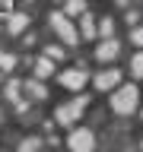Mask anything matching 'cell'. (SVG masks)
Returning <instances> with one entry per match:
<instances>
[{"mask_svg":"<svg viewBox=\"0 0 143 152\" xmlns=\"http://www.w3.org/2000/svg\"><path fill=\"white\" fill-rule=\"evenodd\" d=\"M111 108L118 114H130L133 108H137V89H133V86H121V89L114 92V98H111Z\"/></svg>","mask_w":143,"mask_h":152,"instance_id":"1","label":"cell"},{"mask_svg":"<svg viewBox=\"0 0 143 152\" xmlns=\"http://www.w3.org/2000/svg\"><path fill=\"white\" fill-rule=\"evenodd\" d=\"M67 142H70V149H73V152H92L95 136H92L89 130H83V127H80V130L70 133V140H67Z\"/></svg>","mask_w":143,"mask_h":152,"instance_id":"2","label":"cell"},{"mask_svg":"<svg viewBox=\"0 0 143 152\" xmlns=\"http://www.w3.org/2000/svg\"><path fill=\"white\" fill-rule=\"evenodd\" d=\"M86 104H89V98H86V95H80L76 102L64 104V108H57V114H54V117H57L60 124H70V121L76 117V114H83V108H86Z\"/></svg>","mask_w":143,"mask_h":152,"instance_id":"3","label":"cell"},{"mask_svg":"<svg viewBox=\"0 0 143 152\" xmlns=\"http://www.w3.org/2000/svg\"><path fill=\"white\" fill-rule=\"evenodd\" d=\"M51 26L57 28V35L64 38L67 45H73V41H76V32H73V26H70V19H67L64 13H51Z\"/></svg>","mask_w":143,"mask_h":152,"instance_id":"4","label":"cell"},{"mask_svg":"<svg viewBox=\"0 0 143 152\" xmlns=\"http://www.w3.org/2000/svg\"><path fill=\"white\" fill-rule=\"evenodd\" d=\"M86 70L80 66V70H67V73H60V86H67V89H83L86 86Z\"/></svg>","mask_w":143,"mask_h":152,"instance_id":"5","label":"cell"},{"mask_svg":"<svg viewBox=\"0 0 143 152\" xmlns=\"http://www.w3.org/2000/svg\"><path fill=\"white\" fill-rule=\"evenodd\" d=\"M118 79H121V73L118 70H102V73H95V89H114L118 86Z\"/></svg>","mask_w":143,"mask_h":152,"instance_id":"6","label":"cell"},{"mask_svg":"<svg viewBox=\"0 0 143 152\" xmlns=\"http://www.w3.org/2000/svg\"><path fill=\"white\" fill-rule=\"evenodd\" d=\"M95 57H99V60H114V57H118V41H114V38H108V41H102V45L95 48Z\"/></svg>","mask_w":143,"mask_h":152,"instance_id":"7","label":"cell"},{"mask_svg":"<svg viewBox=\"0 0 143 152\" xmlns=\"http://www.w3.org/2000/svg\"><path fill=\"white\" fill-rule=\"evenodd\" d=\"M26 22H29L26 13H13V16H10V32H13V35H19V32L26 28Z\"/></svg>","mask_w":143,"mask_h":152,"instance_id":"8","label":"cell"},{"mask_svg":"<svg viewBox=\"0 0 143 152\" xmlns=\"http://www.w3.org/2000/svg\"><path fill=\"white\" fill-rule=\"evenodd\" d=\"M80 13H86V3L83 0H67V7H64V16H80Z\"/></svg>","mask_w":143,"mask_h":152,"instance_id":"9","label":"cell"},{"mask_svg":"<svg viewBox=\"0 0 143 152\" xmlns=\"http://www.w3.org/2000/svg\"><path fill=\"white\" fill-rule=\"evenodd\" d=\"M99 32H102V35H105V41H108V38H111V32H114V22H111L108 16H105L102 22H99Z\"/></svg>","mask_w":143,"mask_h":152,"instance_id":"10","label":"cell"},{"mask_svg":"<svg viewBox=\"0 0 143 152\" xmlns=\"http://www.w3.org/2000/svg\"><path fill=\"white\" fill-rule=\"evenodd\" d=\"M51 70H54V64H51L48 57H45V60H38V66H35V73H38V76H51Z\"/></svg>","mask_w":143,"mask_h":152,"instance_id":"11","label":"cell"},{"mask_svg":"<svg viewBox=\"0 0 143 152\" xmlns=\"http://www.w3.org/2000/svg\"><path fill=\"white\" fill-rule=\"evenodd\" d=\"M13 66H16V57H13V54H3V51H0V70H13Z\"/></svg>","mask_w":143,"mask_h":152,"instance_id":"12","label":"cell"},{"mask_svg":"<svg viewBox=\"0 0 143 152\" xmlns=\"http://www.w3.org/2000/svg\"><path fill=\"white\" fill-rule=\"evenodd\" d=\"M130 73H133V76H143V54H137V57L130 60Z\"/></svg>","mask_w":143,"mask_h":152,"instance_id":"13","label":"cell"},{"mask_svg":"<svg viewBox=\"0 0 143 152\" xmlns=\"http://www.w3.org/2000/svg\"><path fill=\"white\" fill-rule=\"evenodd\" d=\"M83 35H86V38H92V35H95V28H92V19H89V16H83Z\"/></svg>","mask_w":143,"mask_h":152,"instance_id":"14","label":"cell"},{"mask_svg":"<svg viewBox=\"0 0 143 152\" xmlns=\"http://www.w3.org/2000/svg\"><path fill=\"white\" fill-rule=\"evenodd\" d=\"M19 152H38V140H26L19 146Z\"/></svg>","mask_w":143,"mask_h":152,"instance_id":"15","label":"cell"},{"mask_svg":"<svg viewBox=\"0 0 143 152\" xmlns=\"http://www.w3.org/2000/svg\"><path fill=\"white\" fill-rule=\"evenodd\" d=\"M45 54H48V60H60V57H64V51H60V48H54V45H51V48H48V51H45Z\"/></svg>","mask_w":143,"mask_h":152,"instance_id":"16","label":"cell"},{"mask_svg":"<svg viewBox=\"0 0 143 152\" xmlns=\"http://www.w3.org/2000/svg\"><path fill=\"white\" fill-rule=\"evenodd\" d=\"M26 89H29L32 95H35V98H41V95H45V89H41L38 83H26Z\"/></svg>","mask_w":143,"mask_h":152,"instance_id":"17","label":"cell"},{"mask_svg":"<svg viewBox=\"0 0 143 152\" xmlns=\"http://www.w3.org/2000/svg\"><path fill=\"white\" fill-rule=\"evenodd\" d=\"M130 41H133V45H140V48H143V28H133V32H130Z\"/></svg>","mask_w":143,"mask_h":152,"instance_id":"18","label":"cell"},{"mask_svg":"<svg viewBox=\"0 0 143 152\" xmlns=\"http://www.w3.org/2000/svg\"><path fill=\"white\" fill-rule=\"evenodd\" d=\"M16 95H19V83H10V86H7V98L16 102Z\"/></svg>","mask_w":143,"mask_h":152,"instance_id":"19","label":"cell"},{"mask_svg":"<svg viewBox=\"0 0 143 152\" xmlns=\"http://www.w3.org/2000/svg\"><path fill=\"white\" fill-rule=\"evenodd\" d=\"M7 13H13V7H10L7 0H3V3H0V16H7Z\"/></svg>","mask_w":143,"mask_h":152,"instance_id":"20","label":"cell"}]
</instances>
